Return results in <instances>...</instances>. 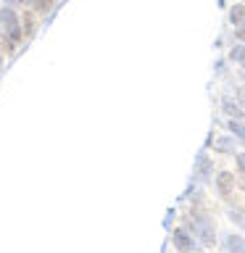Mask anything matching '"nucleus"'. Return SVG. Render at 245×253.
<instances>
[{
  "label": "nucleus",
  "mask_w": 245,
  "mask_h": 253,
  "mask_svg": "<svg viewBox=\"0 0 245 253\" xmlns=\"http://www.w3.org/2000/svg\"><path fill=\"white\" fill-rule=\"evenodd\" d=\"M0 21H3V29L8 32L11 45L19 42L21 40V24H19V16L13 13V8H3V11H0Z\"/></svg>",
  "instance_id": "1"
},
{
  "label": "nucleus",
  "mask_w": 245,
  "mask_h": 253,
  "mask_svg": "<svg viewBox=\"0 0 245 253\" xmlns=\"http://www.w3.org/2000/svg\"><path fill=\"white\" fill-rule=\"evenodd\" d=\"M193 224H195V232L201 235V240L205 245H213L216 243V235H213V224L205 216H201V213H193Z\"/></svg>",
  "instance_id": "2"
},
{
  "label": "nucleus",
  "mask_w": 245,
  "mask_h": 253,
  "mask_svg": "<svg viewBox=\"0 0 245 253\" xmlns=\"http://www.w3.org/2000/svg\"><path fill=\"white\" fill-rule=\"evenodd\" d=\"M216 187H219V193L221 195H229L235 190V177L229 171H221L219 177H216Z\"/></svg>",
  "instance_id": "3"
},
{
  "label": "nucleus",
  "mask_w": 245,
  "mask_h": 253,
  "mask_svg": "<svg viewBox=\"0 0 245 253\" xmlns=\"http://www.w3.org/2000/svg\"><path fill=\"white\" fill-rule=\"evenodd\" d=\"M174 245H177V251H182V253L193 251V240H190V235L185 229H177V232H174Z\"/></svg>",
  "instance_id": "4"
},
{
  "label": "nucleus",
  "mask_w": 245,
  "mask_h": 253,
  "mask_svg": "<svg viewBox=\"0 0 245 253\" xmlns=\"http://www.w3.org/2000/svg\"><path fill=\"white\" fill-rule=\"evenodd\" d=\"M227 251L229 253H245V240L237 235H229L227 237Z\"/></svg>",
  "instance_id": "5"
},
{
  "label": "nucleus",
  "mask_w": 245,
  "mask_h": 253,
  "mask_svg": "<svg viewBox=\"0 0 245 253\" xmlns=\"http://www.w3.org/2000/svg\"><path fill=\"white\" fill-rule=\"evenodd\" d=\"M229 21H232L235 27H240V24H245V5H235L232 11H229Z\"/></svg>",
  "instance_id": "6"
},
{
  "label": "nucleus",
  "mask_w": 245,
  "mask_h": 253,
  "mask_svg": "<svg viewBox=\"0 0 245 253\" xmlns=\"http://www.w3.org/2000/svg\"><path fill=\"white\" fill-rule=\"evenodd\" d=\"M224 114H229L232 119H243V111L237 108V106H235L232 100H224Z\"/></svg>",
  "instance_id": "7"
},
{
  "label": "nucleus",
  "mask_w": 245,
  "mask_h": 253,
  "mask_svg": "<svg viewBox=\"0 0 245 253\" xmlns=\"http://www.w3.org/2000/svg\"><path fill=\"white\" fill-rule=\"evenodd\" d=\"M229 58H232V61H237V63H243V66H245V45H237L235 50L229 53Z\"/></svg>",
  "instance_id": "8"
},
{
  "label": "nucleus",
  "mask_w": 245,
  "mask_h": 253,
  "mask_svg": "<svg viewBox=\"0 0 245 253\" xmlns=\"http://www.w3.org/2000/svg\"><path fill=\"white\" fill-rule=\"evenodd\" d=\"M229 129H232L235 134H240V137H245V124H240V122H232V124H229Z\"/></svg>",
  "instance_id": "9"
},
{
  "label": "nucleus",
  "mask_w": 245,
  "mask_h": 253,
  "mask_svg": "<svg viewBox=\"0 0 245 253\" xmlns=\"http://www.w3.org/2000/svg\"><path fill=\"white\" fill-rule=\"evenodd\" d=\"M208 171H211V161L203 156V158H201V174H208Z\"/></svg>",
  "instance_id": "10"
},
{
  "label": "nucleus",
  "mask_w": 245,
  "mask_h": 253,
  "mask_svg": "<svg viewBox=\"0 0 245 253\" xmlns=\"http://www.w3.org/2000/svg\"><path fill=\"white\" fill-rule=\"evenodd\" d=\"M32 27H35V16H24V29L32 32Z\"/></svg>",
  "instance_id": "11"
},
{
  "label": "nucleus",
  "mask_w": 245,
  "mask_h": 253,
  "mask_svg": "<svg viewBox=\"0 0 245 253\" xmlns=\"http://www.w3.org/2000/svg\"><path fill=\"white\" fill-rule=\"evenodd\" d=\"M50 3H53V0H37V11H47V8H50Z\"/></svg>",
  "instance_id": "12"
},
{
  "label": "nucleus",
  "mask_w": 245,
  "mask_h": 253,
  "mask_svg": "<svg viewBox=\"0 0 245 253\" xmlns=\"http://www.w3.org/2000/svg\"><path fill=\"white\" fill-rule=\"evenodd\" d=\"M237 40H243V42H245V24H240V27H237Z\"/></svg>",
  "instance_id": "13"
},
{
  "label": "nucleus",
  "mask_w": 245,
  "mask_h": 253,
  "mask_svg": "<svg viewBox=\"0 0 245 253\" xmlns=\"http://www.w3.org/2000/svg\"><path fill=\"white\" fill-rule=\"evenodd\" d=\"M237 166H240V169L245 171V153H240V156H237Z\"/></svg>",
  "instance_id": "14"
},
{
  "label": "nucleus",
  "mask_w": 245,
  "mask_h": 253,
  "mask_svg": "<svg viewBox=\"0 0 245 253\" xmlns=\"http://www.w3.org/2000/svg\"><path fill=\"white\" fill-rule=\"evenodd\" d=\"M19 3H37V0H19Z\"/></svg>",
  "instance_id": "15"
},
{
  "label": "nucleus",
  "mask_w": 245,
  "mask_h": 253,
  "mask_svg": "<svg viewBox=\"0 0 245 253\" xmlns=\"http://www.w3.org/2000/svg\"><path fill=\"white\" fill-rule=\"evenodd\" d=\"M243 103H245V90H243Z\"/></svg>",
  "instance_id": "16"
}]
</instances>
